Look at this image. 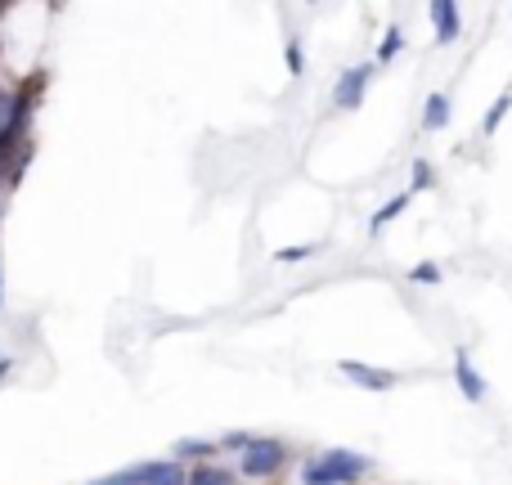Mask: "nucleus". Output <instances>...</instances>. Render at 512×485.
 Instances as JSON below:
<instances>
[{
    "instance_id": "f257e3e1",
    "label": "nucleus",
    "mask_w": 512,
    "mask_h": 485,
    "mask_svg": "<svg viewBox=\"0 0 512 485\" xmlns=\"http://www.w3.org/2000/svg\"><path fill=\"white\" fill-rule=\"evenodd\" d=\"M364 472H369V459H364V454L328 450V454H319L315 463H306V468H301V481H306V485H355Z\"/></svg>"
},
{
    "instance_id": "f03ea898",
    "label": "nucleus",
    "mask_w": 512,
    "mask_h": 485,
    "mask_svg": "<svg viewBox=\"0 0 512 485\" xmlns=\"http://www.w3.org/2000/svg\"><path fill=\"white\" fill-rule=\"evenodd\" d=\"M283 468V445L279 441H248L243 445V459H239V472L252 481H265Z\"/></svg>"
},
{
    "instance_id": "7ed1b4c3",
    "label": "nucleus",
    "mask_w": 512,
    "mask_h": 485,
    "mask_svg": "<svg viewBox=\"0 0 512 485\" xmlns=\"http://www.w3.org/2000/svg\"><path fill=\"white\" fill-rule=\"evenodd\" d=\"M369 77H373V63H355V68H346L342 77H337V86H333V104L337 108H360Z\"/></svg>"
},
{
    "instance_id": "20e7f679",
    "label": "nucleus",
    "mask_w": 512,
    "mask_h": 485,
    "mask_svg": "<svg viewBox=\"0 0 512 485\" xmlns=\"http://www.w3.org/2000/svg\"><path fill=\"white\" fill-rule=\"evenodd\" d=\"M342 373L351 382H360L364 391H391L396 387V373H387V369H369V364H355V360H346L342 364Z\"/></svg>"
},
{
    "instance_id": "39448f33",
    "label": "nucleus",
    "mask_w": 512,
    "mask_h": 485,
    "mask_svg": "<svg viewBox=\"0 0 512 485\" xmlns=\"http://www.w3.org/2000/svg\"><path fill=\"white\" fill-rule=\"evenodd\" d=\"M432 23H436V41H441V45L459 41V32H463L459 5H450V0H436V5H432Z\"/></svg>"
},
{
    "instance_id": "423d86ee",
    "label": "nucleus",
    "mask_w": 512,
    "mask_h": 485,
    "mask_svg": "<svg viewBox=\"0 0 512 485\" xmlns=\"http://www.w3.org/2000/svg\"><path fill=\"white\" fill-rule=\"evenodd\" d=\"M454 373H459L463 396H468L472 405H481L490 387H486V378H477V369H472V355H468V351H459V360H454Z\"/></svg>"
},
{
    "instance_id": "0eeeda50",
    "label": "nucleus",
    "mask_w": 512,
    "mask_h": 485,
    "mask_svg": "<svg viewBox=\"0 0 512 485\" xmlns=\"http://www.w3.org/2000/svg\"><path fill=\"white\" fill-rule=\"evenodd\" d=\"M18 117H23L18 99L0 95V149H9V140H14V131H18Z\"/></svg>"
},
{
    "instance_id": "6e6552de",
    "label": "nucleus",
    "mask_w": 512,
    "mask_h": 485,
    "mask_svg": "<svg viewBox=\"0 0 512 485\" xmlns=\"http://www.w3.org/2000/svg\"><path fill=\"white\" fill-rule=\"evenodd\" d=\"M144 485H185V472H180V463H149Z\"/></svg>"
},
{
    "instance_id": "1a4fd4ad",
    "label": "nucleus",
    "mask_w": 512,
    "mask_h": 485,
    "mask_svg": "<svg viewBox=\"0 0 512 485\" xmlns=\"http://www.w3.org/2000/svg\"><path fill=\"white\" fill-rule=\"evenodd\" d=\"M423 126H427V131H441V126H450V99H445V95H432V99H427Z\"/></svg>"
},
{
    "instance_id": "9d476101",
    "label": "nucleus",
    "mask_w": 512,
    "mask_h": 485,
    "mask_svg": "<svg viewBox=\"0 0 512 485\" xmlns=\"http://www.w3.org/2000/svg\"><path fill=\"white\" fill-rule=\"evenodd\" d=\"M185 485H234V477L225 468H198L194 477H185Z\"/></svg>"
},
{
    "instance_id": "9b49d317",
    "label": "nucleus",
    "mask_w": 512,
    "mask_h": 485,
    "mask_svg": "<svg viewBox=\"0 0 512 485\" xmlns=\"http://www.w3.org/2000/svg\"><path fill=\"white\" fill-rule=\"evenodd\" d=\"M405 203H409V198H405V194H400V198H391V203H387V207H382V212H378V216H373V221H369V230H373V234H378V230H382V225H391V221H396V216H400V212H405Z\"/></svg>"
},
{
    "instance_id": "f8f14e48",
    "label": "nucleus",
    "mask_w": 512,
    "mask_h": 485,
    "mask_svg": "<svg viewBox=\"0 0 512 485\" xmlns=\"http://www.w3.org/2000/svg\"><path fill=\"white\" fill-rule=\"evenodd\" d=\"M508 108H512V95H504V99H499V104H495V113H490L486 122H481V131H486V135L495 131V126H499V122H504V117H508Z\"/></svg>"
},
{
    "instance_id": "ddd939ff",
    "label": "nucleus",
    "mask_w": 512,
    "mask_h": 485,
    "mask_svg": "<svg viewBox=\"0 0 512 485\" xmlns=\"http://www.w3.org/2000/svg\"><path fill=\"white\" fill-rule=\"evenodd\" d=\"M396 50H400V27H391V32H387V45H382V54H378V63H387Z\"/></svg>"
},
{
    "instance_id": "4468645a",
    "label": "nucleus",
    "mask_w": 512,
    "mask_h": 485,
    "mask_svg": "<svg viewBox=\"0 0 512 485\" xmlns=\"http://www.w3.org/2000/svg\"><path fill=\"white\" fill-rule=\"evenodd\" d=\"M432 185V167L427 162H414V189H427Z\"/></svg>"
},
{
    "instance_id": "2eb2a0df",
    "label": "nucleus",
    "mask_w": 512,
    "mask_h": 485,
    "mask_svg": "<svg viewBox=\"0 0 512 485\" xmlns=\"http://www.w3.org/2000/svg\"><path fill=\"white\" fill-rule=\"evenodd\" d=\"M436 279H441V270H436L432 261H427V265H418V270H414V283H436Z\"/></svg>"
},
{
    "instance_id": "dca6fc26",
    "label": "nucleus",
    "mask_w": 512,
    "mask_h": 485,
    "mask_svg": "<svg viewBox=\"0 0 512 485\" xmlns=\"http://www.w3.org/2000/svg\"><path fill=\"white\" fill-rule=\"evenodd\" d=\"M306 256H315V247H288V252H279V261H306Z\"/></svg>"
},
{
    "instance_id": "f3484780",
    "label": "nucleus",
    "mask_w": 512,
    "mask_h": 485,
    "mask_svg": "<svg viewBox=\"0 0 512 485\" xmlns=\"http://www.w3.org/2000/svg\"><path fill=\"white\" fill-rule=\"evenodd\" d=\"M288 72H292V77L301 72V45L297 41H288Z\"/></svg>"
},
{
    "instance_id": "a211bd4d",
    "label": "nucleus",
    "mask_w": 512,
    "mask_h": 485,
    "mask_svg": "<svg viewBox=\"0 0 512 485\" xmlns=\"http://www.w3.org/2000/svg\"><path fill=\"white\" fill-rule=\"evenodd\" d=\"M108 485H144V468H140V472H131V477H113Z\"/></svg>"
},
{
    "instance_id": "6ab92c4d",
    "label": "nucleus",
    "mask_w": 512,
    "mask_h": 485,
    "mask_svg": "<svg viewBox=\"0 0 512 485\" xmlns=\"http://www.w3.org/2000/svg\"><path fill=\"white\" fill-rule=\"evenodd\" d=\"M180 454H207V445H198V441H185V445H180Z\"/></svg>"
}]
</instances>
